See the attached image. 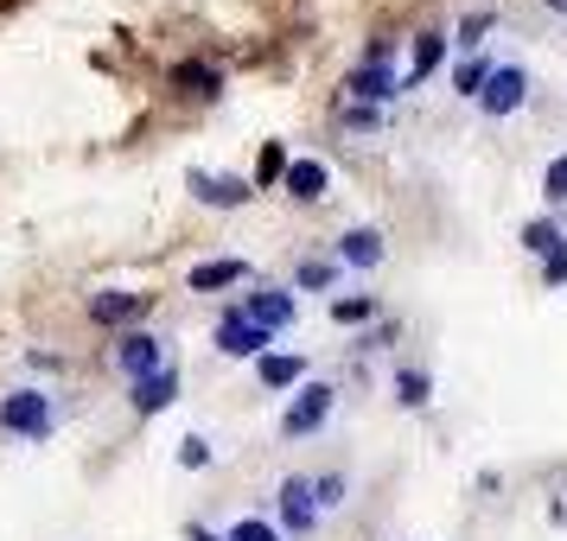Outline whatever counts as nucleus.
<instances>
[{
    "mask_svg": "<svg viewBox=\"0 0 567 541\" xmlns=\"http://www.w3.org/2000/svg\"><path fill=\"white\" fill-rule=\"evenodd\" d=\"M128 402H134V414H159V408H173V402H179V370L166 363V370H154V376H141Z\"/></svg>",
    "mask_w": 567,
    "mask_h": 541,
    "instance_id": "obj_12",
    "label": "nucleus"
},
{
    "mask_svg": "<svg viewBox=\"0 0 567 541\" xmlns=\"http://www.w3.org/2000/svg\"><path fill=\"white\" fill-rule=\"evenodd\" d=\"M338 261H344V268H377V261H383V230H370V223L344 230L338 236Z\"/></svg>",
    "mask_w": 567,
    "mask_h": 541,
    "instance_id": "obj_14",
    "label": "nucleus"
},
{
    "mask_svg": "<svg viewBox=\"0 0 567 541\" xmlns=\"http://www.w3.org/2000/svg\"><path fill=\"white\" fill-rule=\"evenodd\" d=\"M389 58H395V45H389V39H370V45H363V64H389Z\"/></svg>",
    "mask_w": 567,
    "mask_h": 541,
    "instance_id": "obj_30",
    "label": "nucleus"
},
{
    "mask_svg": "<svg viewBox=\"0 0 567 541\" xmlns=\"http://www.w3.org/2000/svg\"><path fill=\"white\" fill-rule=\"evenodd\" d=\"M344 90H351V103L383 108L389 96H402V71H389V64H358V71L344 77Z\"/></svg>",
    "mask_w": 567,
    "mask_h": 541,
    "instance_id": "obj_7",
    "label": "nucleus"
},
{
    "mask_svg": "<svg viewBox=\"0 0 567 541\" xmlns=\"http://www.w3.org/2000/svg\"><path fill=\"white\" fill-rule=\"evenodd\" d=\"M281 185H287V198H300V205H319V198H326V185H332V173H326V159H293Z\"/></svg>",
    "mask_w": 567,
    "mask_h": 541,
    "instance_id": "obj_13",
    "label": "nucleus"
},
{
    "mask_svg": "<svg viewBox=\"0 0 567 541\" xmlns=\"http://www.w3.org/2000/svg\"><path fill=\"white\" fill-rule=\"evenodd\" d=\"M281 522L293 535H307L312 522H319V490H312V478H281Z\"/></svg>",
    "mask_w": 567,
    "mask_h": 541,
    "instance_id": "obj_9",
    "label": "nucleus"
},
{
    "mask_svg": "<svg viewBox=\"0 0 567 541\" xmlns=\"http://www.w3.org/2000/svg\"><path fill=\"white\" fill-rule=\"evenodd\" d=\"M287 166H293V159L281 154V141H268V147H261V166H256V179L268 185V179H287Z\"/></svg>",
    "mask_w": 567,
    "mask_h": 541,
    "instance_id": "obj_24",
    "label": "nucleus"
},
{
    "mask_svg": "<svg viewBox=\"0 0 567 541\" xmlns=\"http://www.w3.org/2000/svg\"><path fill=\"white\" fill-rule=\"evenodd\" d=\"M332 261H300V287H312V293H319V287H332Z\"/></svg>",
    "mask_w": 567,
    "mask_h": 541,
    "instance_id": "obj_29",
    "label": "nucleus"
},
{
    "mask_svg": "<svg viewBox=\"0 0 567 541\" xmlns=\"http://www.w3.org/2000/svg\"><path fill=\"white\" fill-rule=\"evenodd\" d=\"M567 236H561V217H529L523 223V249L529 256H548V249H561Z\"/></svg>",
    "mask_w": 567,
    "mask_h": 541,
    "instance_id": "obj_19",
    "label": "nucleus"
},
{
    "mask_svg": "<svg viewBox=\"0 0 567 541\" xmlns=\"http://www.w3.org/2000/svg\"><path fill=\"white\" fill-rule=\"evenodd\" d=\"M52 395H39V388H13V395H0V427L13 439H45L52 434Z\"/></svg>",
    "mask_w": 567,
    "mask_h": 541,
    "instance_id": "obj_1",
    "label": "nucleus"
},
{
    "mask_svg": "<svg viewBox=\"0 0 567 541\" xmlns=\"http://www.w3.org/2000/svg\"><path fill=\"white\" fill-rule=\"evenodd\" d=\"M173 90H179V96H198V103H210V96L224 90V77H217L210 64H179V71H173Z\"/></svg>",
    "mask_w": 567,
    "mask_h": 541,
    "instance_id": "obj_17",
    "label": "nucleus"
},
{
    "mask_svg": "<svg viewBox=\"0 0 567 541\" xmlns=\"http://www.w3.org/2000/svg\"><path fill=\"white\" fill-rule=\"evenodd\" d=\"M542 287H555V293L567 287V242H561V249H548V256H542Z\"/></svg>",
    "mask_w": 567,
    "mask_h": 541,
    "instance_id": "obj_25",
    "label": "nucleus"
},
{
    "mask_svg": "<svg viewBox=\"0 0 567 541\" xmlns=\"http://www.w3.org/2000/svg\"><path fill=\"white\" fill-rule=\"evenodd\" d=\"M446 32H414V52H409V71H402V90H421V83L434 77L440 64H446Z\"/></svg>",
    "mask_w": 567,
    "mask_h": 541,
    "instance_id": "obj_10",
    "label": "nucleus"
},
{
    "mask_svg": "<svg viewBox=\"0 0 567 541\" xmlns=\"http://www.w3.org/2000/svg\"><path fill=\"white\" fill-rule=\"evenodd\" d=\"M224 541H281V535H275V522H256V516H243V522H236Z\"/></svg>",
    "mask_w": 567,
    "mask_h": 541,
    "instance_id": "obj_27",
    "label": "nucleus"
},
{
    "mask_svg": "<svg viewBox=\"0 0 567 541\" xmlns=\"http://www.w3.org/2000/svg\"><path fill=\"white\" fill-rule=\"evenodd\" d=\"M147 306H154V293H122V287H115V293H96V300H90V319H96V325H134Z\"/></svg>",
    "mask_w": 567,
    "mask_h": 541,
    "instance_id": "obj_11",
    "label": "nucleus"
},
{
    "mask_svg": "<svg viewBox=\"0 0 567 541\" xmlns=\"http://www.w3.org/2000/svg\"><path fill=\"white\" fill-rule=\"evenodd\" d=\"M523 103H529V71H523V64H497L491 83H485V96H478V108L497 122V115H516Z\"/></svg>",
    "mask_w": 567,
    "mask_h": 541,
    "instance_id": "obj_3",
    "label": "nucleus"
},
{
    "mask_svg": "<svg viewBox=\"0 0 567 541\" xmlns=\"http://www.w3.org/2000/svg\"><path fill=\"white\" fill-rule=\"evenodd\" d=\"M256 376H261V388H293V383H307V357L300 351H275V357L256 363Z\"/></svg>",
    "mask_w": 567,
    "mask_h": 541,
    "instance_id": "obj_15",
    "label": "nucleus"
},
{
    "mask_svg": "<svg viewBox=\"0 0 567 541\" xmlns=\"http://www.w3.org/2000/svg\"><path fill=\"white\" fill-rule=\"evenodd\" d=\"M179 465H185V471L210 465V439H205V434H185V439H179Z\"/></svg>",
    "mask_w": 567,
    "mask_h": 541,
    "instance_id": "obj_26",
    "label": "nucleus"
},
{
    "mask_svg": "<svg viewBox=\"0 0 567 541\" xmlns=\"http://www.w3.org/2000/svg\"><path fill=\"white\" fill-rule=\"evenodd\" d=\"M491 27H497V13H491V7H478V13H465V20H460V39H453V45H460V52H478Z\"/></svg>",
    "mask_w": 567,
    "mask_h": 541,
    "instance_id": "obj_21",
    "label": "nucleus"
},
{
    "mask_svg": "<svg viewBox=\"0 0 567 541\" xmlns=\"http://www.w3.org/2000/svg\"><path fill=\"white\" fill-rule=\"evenodd\" d=\"M312 490H319V510H338V503H344V478H338V471L312 478Z\"/></svg>",
    "mask_w": 567,
    "mask_h": 541,
    "instance_id": "obj_28",
    "label": "nucleus"
},
{
    "mask_svg": "<svg viewBox=\"0 0 567 541\" xmlns=\"http://www.w3.org/2000/svg\"><path fill=\"white\" fill-rule=\"evenodd\" d=\"M115 363H122V370H128L134 383H141V376L166 370V344H159L154 332H128L122 344H115Z\"/></svg>",
    "mask_w": 567,
    "mask_h": 541,
    "instance_id": "obj_8",
    "label": "nucleus"
},
{
    "mask_svg": "<svg viewBox=\"0 0 567 541\" xmlns=\"http://www.w3.org/2000/svg\"><path fill=\"white\" fill-rule=\"evenodd\" d=\"M249 281V261H205V268H192V293H217V287H236Z\"/></svg>",
    "mask_w": 567,
    "mask_h": 541,
    "instance_id": "obj_16",
    "label": "nucleus"
},
{
    "mask_svg": "<svg viewBox=\"0 0 567 541\" xmlns=\"http://www.w3.org/2000/svg\"><path fill=\"white\" fill-rule=\"evenodd\" d=\"M268 337L275 332H261L256 319H243V312H224V319H217V351H224V357H268Z\"/></svg>",
    "mask_w": 567,
    "mask_h": 541,
    "instance_id": "obj_5",
    "label": "nucleus"
},
{
    "mask_svg": "<svg viewBox=\"0 0 567 541\" xmlns=\"http://www.w3.org/2000/svg\"><path fill=\"white\" fill-rule=\"evenodd\" d=\"M542 205H548V210L567 205V154L548 159V173H542Z\"/></svg>",
    "mask_w": 567,
    "mask_h": 541,
    "instance_id": "obj_22",
    "label": "nucleus"
},
{
    "mask_svg": "<svg viewBox=\"0 0 567 541\" xmlns=\"http://www.w3.org/2000/svg\"><path fill=\"white\" fill-rule=\"evenodd\" d=\"M395 402H402V408H427V402H434V376L402 363V370H395Z\"/></svg>",
    "mask_w": 567,
    "mask_h": 541,
    "instance_id": "obj_18",
    "label": "nucleus"
},
{
    "mask_svg": "<svg viewBox=\"0 0 567 541\" xmlns=\"http://www.w3.org/2000/svg\"><path fill=\"white\" fill-rule=\"evenodd\" d=\"M491 71H497L491 58H465L460 71H453V90H460V96H472V103H478V96H485V83H491Z\"/></svg>",
    "mask_w": 567,
    "mask_h": 541,
    "instance_id": "obj_20",
    "label": "nucleus"
},
{
    "mask_svg": "<svg viewBox=\"0 0 567 541\" xmlns=\"http://www.w3.org/2000/svg\"><path fill=\"white\" fill-rule=\"evenodd\" d=\"M344 122H351V128H377V108H363V103H351V108H344Z\"/></svg>",
    "mask_w": 567,
    "mask_h": 541,
    "instance_id": "obj_31",
    "label": "nucleus"
},
{
    "mask_svg": "<svg viewBox=\"0 0 567 541\" xmlns=\"http://www.w3.org/2000/svg\"><path fill=\"white\" fill-rule=\"evenodd\" d=\"M332 319L338 325H370V319H377V300H370V293H358V300H332Z\"/></svg>",
    "mask_w": 567,
    "mask_h": 541,
    "instance_id": "obj_23",
    "label": "nucleus"
},
{
    "mask_svg": "<svg viewBox=\"0 0 567 541\" xmlns=\"http://www.w3.org/2000/svg\"><path fill=\"white\" fill-rule=\"evenodd\" d=\"M326 420H332V388H326V383H307L293 402H287L281 434H287V439H307V434H319Z\"/></svg>",
    "mask_w": 567,
    "mask_h": 541,
    "instance_id": "obj_2",
    "label": "nucleus"
},
{
    "mask_svg": "<svg viewBox=\"0 0 567 541\" xmlns=\"http://www.w3.org/2000/svg\"><path fill=\"white\" fill-rule=\"evenodd\" d=\"M243 319H256L261 332H281V325H293V312H300V300L287 293V287H256V293H243Z\"/></svg>",
    "mask_w": 567,
    "mask_h": 541,
    "instance_id": "obj_6",
    "label": "nucleus"
},
{
    "mask_svg": "<svg viewBox=\"0 0 567 541\" xmlns=\"http://www.w3.org/2000/svg\"><path fill=\"white\" fill-rule=\"evenodd\" d=\"M185 185H192V198L210 205V210H236V205H249V198H256V185H249V179H224V173H205V166H192Z\"/></svg>",
    "mask_w": 567,
    "mask_h": 541,
    "instance_id": "obj_4",
    "label": "nucleus"
}]
</instances>
